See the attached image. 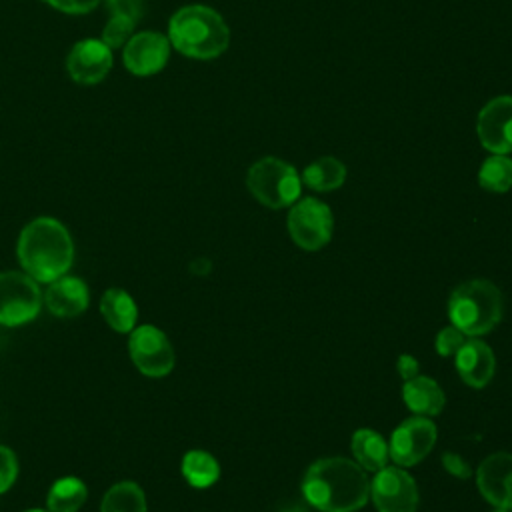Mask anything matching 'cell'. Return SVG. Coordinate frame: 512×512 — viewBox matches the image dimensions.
<instances>
[{"label": "cell", "mask_w": 512, "mask_h": 512, "mask_svg": "<svg viewBox=\"0 0 512 512\" xmlns=\"http://www.w3.org/2000/svg\"><path fill=\"white\" fill-rule=\"evenodd\" d=\"M302 494L322 512H354L370 498V480L364 468L342 456L316 460L302 478Z\"/></svg>", "instance_id": "6da1fadb"}, {"label": "cell", "mask_w": 512, "mask_h": 512, "mask_svg": "<svg viewBox=\"0 0 512 512\" xmlns=\"http://www.w3.org/2000/svg\"><path fill=\"white\" fill-rule=\"evenodd\" d=\"M16 254L28 276L36 282L50 284L70 270L74 242L62 222L50 216H40L22 228Z\"/></svg>", "instance_id": "7a4b0ae2"}, {"label": "cell", "mask_w": 512, "mask_h": 512, "mask_svg": "<svg viewBox=\"0 0 512 512\" xmlns=\"http://www.w3.org/2000/svg\"><path fill=\"white\" fill-rule=\"evenodd\" d=\"M168 40L172 48L188 58L210 60L228 48L230 30L214 8L190 4L172 14Z\"/></svg>", "instance_id": "3957f363"}, {"label": "cell", "mask_w": 512, "mask_h": 512, "mask_svg": "<svg viewBox=\"0 0 512 512\" xmlns=\"http://www.w3.org/2000/svg\"><path fill=\"white\" fill-rule=\"evenodd\" d=\"M504 302L500 290L484 278L468 280L456 286L448 300L452 326L470 338L488 334L502 320Z\"/></svg>", "instance_id": "277c9868"}, {"label": "cell", "mask_w": 512, "mask_h": 512, "mask_svg": "<svg viewBox=\"0 0 512 512\" xmlns=\"http://www.w3.org/2000/svg\"><path fill=\"white\" fill-rule=\"evenodd\" d=\"M246 186L260 204L278 210L292 206L298 200L302 178L286 160L264 156L248 168Z\"/></svg>", "instance_id": "5b68a950"}, {"label": "cell", "mask_w": 512, "mask_h": 512, "mask_svg": "<svg viewBox=\"0 0 512 512\" xmlns=\"http://www.w3.org/2000/svg\"><path fill=\"white\" fill-rule=\"evenodd\" d=\"M38 282L26 272H0V324L20 326L34 320L42 308Z\"/></svg>", "instance_id": "8992f818"}, {"label": "cell", "mask_w": 512, "mask_h": 512, "mask_svg": "<svg viewBox=\"0 0 512 512\" xmlns=\"http://www.w3.org/2000/svg\"><path fill=\"white\" fill-rule=\"evenodd\" d=\"M332 210L318 198H302L288 212V232L296 246L314 252L328 244L332 236Z\"/></svg>", "instance_id": "52a82bcc"}, {"label": "cell", "mask_w": 512, "mask_h": 512, "mask_svg": "<svg viewBox=\"0 0 512 512\" xmlns=\"http://www.w3.org/2000/svg\"><path fill=\"white\" fill-rule=\"evenodd\" d=\"M128 352L134 366L150 378H162L172 372L176 356L166 334L152 326L142 324L130 332Z\"/></svg>", "instance_id": "ba28073f"}, {"label": "cell", "mask_w": 512, "mask_h": 512, "mask_svg": "<svg viewBox=\"0 0 512 512\" xmlns=\"http://www.w3.org/2000/svg\"><path fill=\"white\" fill-rule=\"evenodd\" d=\"M370 498L378 512H416L418 486L402 466H384L370 480Z\"/></svg>", "instance_id": "9c48e42d"}, {"label": "cell", "mask_w": 512, "mask_h": 512, "mask_svg": "<svg viewBox=\"0 0 512 512\" xmlns=\"http://www.w3.org/2000/svg\"><path fill=\"white\" fill-rule=\"evenodd\" d=\"M436 424L426 416H412L400 422L390 440H388V452L396 466L408 468L424 460L434 444H436Z\"/></svg>", "instance_id": "30bf717a"}, {"label": "cell", "mask_w": 512, "mask_h": 512, "mask_svg": "<svg viewBox=\"0 0 512 512\" xmlns=\"http://www.w3.org/2000/svg\"><path fill=\"white\" fill-rule=\"evenodd\" d=\"M480 144L492 154L512 152V96H496L482 106L476 118Z\"/></svg>", "instance_id": "8fae6325"}, {"label": "cell", "mask_w": 512, "mask_h": 512, "mask_svg": "<svg viewBox=\"0 0 512 512\" xmlns=\"http://www.w3.org/2000/svg\"><path fill=\"white\" fill-rule=\"evenodd\" d=\"M170 48L172 44L168 36L154 30H146L132 34L126 40L122 48V60L126 70H130L132 74L150 76L166 66L170 58Z\"/></svg>", "instance_id": "7c38bea8"}, {"label": "cell", "mask_w": 512, "mask_h": 512, "mask_svg": "<svg viewBox=\"0 0 512 512\" xmlns=\"http://www.w3.org/2000/svg\"><path fill=\"white\" fill-rule=\"evenodd\" d=\"M66 70L78 84H98L112 70V48L96 38L80 40L68 52Z\"/></svg>", "instance_id": "4fadbf2b"}, {"label": "cell", "mask_w": 512, "mask_h": 512, "mask_svg": "<svg viewBox=\"0 0 512 512\" xmlns=\"http://www.w3.org/2000/svg\"><path fill=\"white\" fill-rule=\"evenodd\" d=\"M480 494L494 506L512 510V454L494 452L476 470Z\"/></svg>", "instance_id": "5bb4252c"}, {"label": "cell", "mask_w": 512, "mask_h": 512, "mask_svg": "<svg viewBox=\"0 0 512 512\" xmlns=\"http://www.w3.org/2000/svg\"><path fill=\"white\" fill-rule=\"evenodd\" d=\"M42 300L54 316L74 318L88 308L90 292L82 278L64 274L48 284L46 292L42 294Z\"/></svg>", "instance_id": "9a60e30c"}, {"label": "cell", "mask_w": 512, "mask_h": 512, "mask_svg": "<svg viewBox=\"0 0 512 512\" xmlns=\"http://www.w3.org/2000/svg\"><path fill=\"white\" fill-rule=\"evenodd\" d=\"M454 356H456V360H454L456 370L468 386L484 388L492 380L494 370H496L494 352L480 338L466 340Z\"/></svg>", "instance_id": "2e32d148"}, {"label": "cell", "mask_w": 512, "mask_h": 512, "mask_svg": "<svg viewBox=\"0 0 512 512\" xmlns=\"http://www.w3.org/2000/svg\"><path fill=\"white\" fill-rule=\"evenodd\" d=\"M108 8V22L102 32V42L108 48H120L132 36L142 10L144 0H106Z\"/></svg>", "instance_id": "e0dca14e"}, {"label": "cell", "mask_w": 512, "mask_h": 512, "mask_svg": "<svg viewBox=\"0 0 512 512\" xmlns=\"http://www.w3.org/2000/svg\"><path fill=\"white\" fill-rule=\"evenodd\" d=\"M402 400L416 416H436L446 404L444 390L430 376H414L402 384Z\"/></svg>", "instance_id": "ac0fdd59"}, {"label": "cell", "mask_w": 512, "mask_h": 512, "mask_svg": "<svg viewBox=\"0 0 512 512\" xmlns=\"http://www.w3.org/2000/svg\"><path fill=\"white\" fill-rule=\"evenodd\" d=\"M100 312L106 324L120 334H130L136 328V320H138L136 302L122 288H108L102 294Z\"/></svg>", "instance_id": "d6986e66"}, {"label": "cell", "mask_w": 512, "mask_h": 512, "mask_svg": "<svg viewBox=\"0 0 512 512\" xmlns=\"http://www.w3.org/2000/svg\"><path fill=\"white\" fill-rule=\"evenodd\" d=\"M352 454L354 462H358L368 472H378L388 464L390 452L388 442L370 428H360L352 434Z\"/></svg>", "instance_id": "ffe728a7"}, {"label": "cell", "mask_w": 512, "mask_h": 512, "mask_svg": "<svg viewBox=\"0 0 512 512\" xmlns=\"http://www.w3.org/2000/svg\"><path fill=\"white\" fill-rule=\"evenodd\" d=\"M300 178L308 188L316 192H330L344 184L346 166L334 156H322L308 164Z\"/></svg>", "instance_id": "44dd1931"}, {"label": "cell", "mask_w": 512, "mask_h": 512, "mask_svg": "<svg viewBox=\"0 0 512 512\" xmlns=\"http://www.w3.org/2000/svg\"><path fill=\"white\" fill-rule=\"evenodd\" d=\"M88 498L86 484L76 476H64L52 484L46 496L48 512H78Z\"/></svg>", "instance_id": "7402d4cb"}, {"label": "cell", "mask_w": 512, "mask_h": 512, "mask_svg": "<svg viewBox=\"0 0 512 512\" xmlns=\"http://www.w3.org/2000/svg\"><path fill=\"white\" fill-rule=\"evenodd\" d=\"M182 476L192 488H208L220 476V464L206 450H190L182 458Z\"/></svg>", "instance_id": "603a6c76"}, {"label": "cell", "mask_w": 512, "mask_h": 512, "mask_svg": "<svg viewBox=\"0 0 512 512\" xmlns=\"http://www.w3.org/2000/svg\"><path fill=\"white\" fill-rule=\"evenodd\" d=\"M100 512H146L144 490L130 480L118 482L104 494Z\"/></svg>", "instance_id": "cb8c5ba5"}, {"label": "cell", "mask_w": 512, "mask_h": 512, "mask_svg": "<svg viewBox=\"0 0 512 512\" xmlns=\"http://www.w3.org/2000/svg\"><path fill=\"white\" fill-rule=\"evenodd\" d=\"M478 184L488 192H508L512 188V158L508 154L488 156L478 170Z\"/></svg>", "instance_id": "d4e9b609"}, {"label": "cell", "mask_w": 512, "mask_h": 512, "mask_svg": "<svg viewBox=\"0 0 512 512\" xmlns=\"http://www.w3.org/2000/svg\"><path fill=\"white\" fill-rule=\"evenodd\" d=\"M466 342V334L460 332L456 326H444L438 334H436V340H434V348L440 356H454L460 346Z\"/></svg>", "instance_id": "484cf974"}, {"label": "cell", "mask_w": 512, "mask_h": 512, "mask_svg": "<svg viewBox=\"0 0 512 512\" xmlns=\"http://www.w3.org/2000/svg\"><path fill=\"white\" fill-rule=\"evenodd\" d=\"M18 478V460L8 446H0V494L12 488Z\"/></svg>", "instance_id": "4316f807"}, {"label": "cell", "mask_w": 512, "mask_h": 512, "mask_svg": "<svg viewBox=\"0 0 512 512\" xmlns=\"http://www.w3.org/2000/svg\"><path fill=\"white\" fill-rule=\"evenodd\" d=\"M442 466L450 476H456L460 480H466V478L472 476L470 464L456 452H444L442 454Z\"/></svg>", "instance_id": "83f0119b"}, {"label": "cell", "mask_w": 512, "mask_h": 512, "mask_svg": "<svg viewBox=\"0 0 512 512\" xmlns=\"http://www.w3.org/2000/svg\"><path fill=\"white\" fill-rule=\"evenodd\" d=\"M44 2L66 14H86L100 4V0H44Z\"/></svg>", "instance_id": "f1b7e54d"}, {"label": "cell", "mask_w": 512, "mask_h": 512, "mask_svg": "<svg viewBox=\"0 0 512 512\" xmlns=\"http://www.w3.org/2000/svg\"><path fill=\"white\" fill-rule=\"evenodd\" d=\"M396 370L398 374L402 376V380H410L414 376L420 374V366H418V360L410 354H400L398 356V362H396Z\"/></svg>", "instance_id": "f546056e"}, {"label": "cell", "mask_w": 512, "mask_h": 512, "mask_svg": "<svg viewBox=\"0 0 512 512\" xmlns=\"http://www.w3.org/2000/svg\"><path fill=\"white\" fill-rule=\"evenodd\" d=\"M212 270V262L208 258H196L190 262V272L198 276H206Z\"/></svg>", "instance_id": "4dcf8cb0"}, {"label": "cell", "mask_w": 512, "mask_h": 512, "mask_svg": "<svg viewBox=\"0 0 512 512\" xmlns=\"http://www.w3.org/2000/svg\"><path fill=\"white\" fill-rule=\"evenodd\" d=\"M280 512H304L300 506H288V508H284V510H280Z\"/></svg>", "instance_id": "1f68e13d"}, {"label": "cell", "mask_w": 512, "mask_h": 512, "mask_svg": "<svg viewBox=\"0 0 512 512\" xmlns=\"http://www.w3.org/2000/svg\"><path fill=\"white\" fill-rule=\"evenodd\" d=\"M24 512H48V510H42V508H30V510H24Z\"/></svg>", "instance_id": "d6a6232c"}, {"label": "cell", "mask_w": 512, "mask_h": 512, "mask_svg": "<svg viewBox=\"0 0 512 512\" xmlns=\"http://www.w3.org/2000/svg\"><path fill=\"white\" fill-rule=\"evenodd\" d=\"M492 512H512V510H504V508H494Z\"/></svg>", "instance_id": "836d02e7"}]
</instances>
